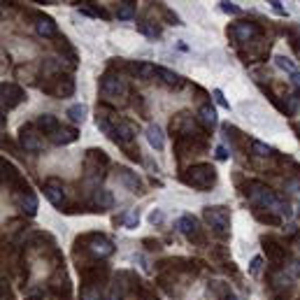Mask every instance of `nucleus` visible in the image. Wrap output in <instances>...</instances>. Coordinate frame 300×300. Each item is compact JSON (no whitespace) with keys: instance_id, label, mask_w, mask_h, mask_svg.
<instances>
[{"instance_id":"nucleus-25","label":"nucleus","mask_w":300,"mask_h":300,"mask_svg":"<svg viewBox=\"0 0 300 300\" xmlns=\"http://www.w3.org/2000/svg\"><path fill=\"white\" fill-rule=\"evenodd\" d=\"M68 116H70L72 124H84V119H86V105H82V102H77V105H70V107H68Z\"/></svg>"},{"instance_id":"nucleus-41","label":"nucleus","mask_w":300,"mask_h":300,"mask_svg":"<svg viewBox=\"0 0 300 300\" xmlns=\"http://www.w3.org/2000/svg\"><path fill=\"white\" fill-rule=\"evenodd\" d=\"M214 100L219 102V107H223V109H230V105H228V100L223 98V91H221V89H214Z\"/></svg>"},{"instance_id":"nucleus-10","label":"nucleus","mask_w":300,"mask_h":300,"mask_svg":"<svg viewBox=\"0 0 300 300\" xmlns=\"http://www.w3.org/2000/svg\"><path fill=\"white\" fill-rule=\"evenodd\" d=\"M42 91H47V93H51V96H56V98H68L75 93V79L58 75V77L54 79V84L42 86Z\"/></svg>"},{"instance_id":"nucleus-46","label":"nucleus","mask_w":300,"mask_h":300,"mask_svg":"<svg viewBox=\"0 0 300 300\" xmlns=\"http://www.w3.org/2000/svg\"><path fill=\"white\" fill-rule=\"evenodd\" d=\"M291 84L300 91V72H293V75H291Z\"/></svg>"},{"instance_id":"nucleus-2","label":"nucleus","mask_w":300,"mask_h":300,"mask_svg":"<svg viewBox=\"0 0 300 300\" xmlns=\"http://www.w3.org/2000/svg\"><path fill=\"white\" fill-rule=\"evenodd\" d=\"M184 184H189L191 189H198V191H207L216 184V170L212 168L210 163H196L184 172Z\"/></svg>"},{"instance_id":"nucleus-40","label":"nucleus","mask_w":300,"mask_h":300,"mask_svg":"<svg viewBox=\"0 0 300 300\" xmlns=\"http://www.w3.org/2000/svg\"><path fill=\"white\" fill-rule=\"evenodd\" d=\"M219 7H221V12H226V14H240V7L235 5V3H219Z\"/></svg>"},{"instance_id":"nucleus-44","label":"nucleus","mask_w":300,"mask_h":300,"mask_svg":"<svg viewBox=\"0 0 300 300\" xmlns=\"http://www.w3.org/2000/svg\"><path fill=\"white\" fill-rule=\"evenodd\" d=\"M270 5H272V10H275L277 14H282V17H286V10L282 7V3H279V0H272Z\"/></svg>"},{"instance_id":"nucleus-11","label":"nucleus","mask_w":300,"mask_h":300,"mask_svg":"<svg viewBox=\"0 0 300 300\" xmlns=\"http://www.w3.org/2000/svg\"><path fill=\"white\" fill-rule=\"evenodd\" d=\"M112 140H114L116 144H121V147H128V144L135 140V128H133L131 121H126V119L114 121V138Z\"/></svg>"},{"instance_id":"nucleus-22","label":"nucleus","mask_w":300,"mask_h":300,"mask_svg":"<svg viewBox=\"0 0 300 300\" xmlns=\"http://www.w3.org/2000/svg\"><path fill=\"white\" fill-rule=\"evenodd\" d=\"M156 77H161L163 84H168V86H179L182 84V77L177 75V72L168 70V68H163V66H156Z\"/></svg>"},{"instance_id":"nucleus-18","label":"nucleus","mask_w":300,"mask_h":300,"mask_svg":"<svg viewBox=\"0 0 300 300\" xmlns=\"http://www.w3.org/2000/svg\"><path fill=\"white\" fill-rule=\"evenodd\" d=\"M77 138H79V135H77V128H72V126H61L58 131H56L49 140H51L54 144H72Z\"/></svg>"},{"instance_id":"nucleus-19","label":"nucleus","mask_w":300,"mask_h":300,"mask_svg":"<svg viewBox=\"0 0 300 300\" xmlns=\"http://www.w3.org/2000/svg\"><path fill=\"white\" fill-rule=\"evenodd\" d=\"M93 205H96L98 210H112V207H114V196H112V191H107V189H96V191H93Z\"/></svg>"},{"instance_id":"nucleus-20","label":"nucleus","mask_w":300,"mask_h":300,"mask_svg":"<svg viewBox=\"0 0 300 300\" xmlns=\"http://www.w3.org/2000/svg\"><path fill=\"white\" fill-rule=\"evenodd\" d=\"M119 177H121V182H124V184H126L133 193H142V182H140L138 172H133V170H128V168H121Z\"/></svg>"},{"instance_id":"nucleus-12","label":"nucleus","mask_w":300,"mask_h":300,"mask_svg":"<svg viewBox=\"0 0 300 300\" xmlns=\"http://www.w3.org/2000/svg\"><path fill=\"white\" fill-rule=\"evenodd\" d=\"M42 191H44V198L51 205H56V207H63V205H66V189H63V184H61L58 179H49Z\"/></svg>"},{"instance_id":"nucleus-42","label":"nucleus","mask_w":300,"mask_h":300,"mask_svg":"<svg viewBox=\"0 0 300 300\" xmlns=\"http://www.w3.org/2000/svg\"><path fill=\"white\" fill-rule=\"evenodd\" d=\"M261 265H263V258H261V256H254L252 263H249V272H252V275H258V272H261Z\"/></svg>"},{"instance_id":"nucleus-4","label":"nucleus","mask_w":300,"mask_h":300,"mask_svg":"<svg viewBox=\"0 0 300 300\" xmlns=\"http://www.w3.org/2000/svg\"><path fill=\"white\" fill-rule=\"evenodd\" d=\"M228 35L233 37L235 42L249 44V42H256L261 37V28H258V24H252V21H237L235 26L228 28Z\"/></svg>"},{"instance_id":"nucleus-8","label":"nucleus","mask_w":300,"mask_h":300,"mask_svg":"<svg viewBox=\"0 0 300 300\" xmlns=\"http://www.w3.org/2000/svg\"><path fill=\"white\" fill-rule=\"evenodd\" d=\"M19 142L24 147V151H30V154H37L42 151V140H40V133L33 126H24L19 131Z\"/></svg>"},{"instance_id":"nucleus-26","label":"nucleus","mask_w":300,"mask_h":300,"mask_svg":"<svg viewBox=\"0 0 300 300\" xmlns=\"http://www.w3.org/2000/svg\"><path fill=\"white\" fill-rule=\"evenodd\" d=\"M138 30H140V33H144L147 37H158V35H161V26H156L154 21H149V19L138 21Z\"/></svg>"},{"instance_id":"nucleus-30","label":"nucleus","mask_w":300,"mask_h":300,"mask_svg":"<svg viewBox=\"0 0 300 300\" xmlns=\"http://www.w3.org/2000/svg\"><path fill=\"white\" fill-rule=\"evenodd\" d=\"M135 17V3H121L116 7V19L119 21H128V19Z\"/></svg>"},{"instance_id":"nucleus-31","label":"nucleus","mask_w":300,"mask_h":300,"mask_svg":"<svg viewBox=\"0 0 300 300\" xmlns=\"http://www.w3.org/2000/svg\"><path fill=\"white\" fill-rule=\"evenodd\" d=\"M210 293L214 295L216 300H221L223 295L230 293V286L228 284H223V282H210Z\"/></svg>"},{"instance_id":"nucleus-6","label":"nucleus","mask_w":300,"mask_h":300,"mask_svg":"<svg viewBox=\"0 0 300 300\" xmlns=\"http://www.w3.org/2000/svg\"><path fill=\"white\" fill-rule=\"evenodd\" d=\"M177 230L184 235L186 240L198 242V245H205V237H203V233H200V228H198L196 216H191V214L179 216V219H177Z\"/></svg>"},{"instance_id":"nucleus-1","label":"nucleus","mask_w":300,"mask_h":300,"mask_svg":"<svg viewBox=\"0 0 300 300\" xmlns=\"http://www.w3.org/2000/svg\"><path fill=\"white\" fill-rule=\"evenodd\" d=\"M245 196L249 200H252V205H256L258 210H265V212H272V214L277 216H288L291 214V210H288V205L284 198H279L275 191H272L270 186H265L263 182H247L245 186Z\"/></svg>"},{"instance_id":"nucleus-33","label":"nucleus","mask_w":300,"mask_h":300,"mask_svg":"<svg viewBox=\"0 0 300 300\" xmlns=\"http://www.w3.org/2000/svg\"><path fill=\"white\" fill-rule=\"evenodd\" d=\"M275 66L279 68V70L288 72V75H293V72H298V70H295V63H293L291 58H286V56H275Z\"/></svg>"},{"instance_id":"nucleus-48","label":"nucleus","mask_w":300,"mask_h":300,"mask_svg":"<svg viewBox=\"0 0 300 300\" xmlns=\"http://www.w3.org/2000/svg\"><path fill=\"white\" fill-rule=\"evenodd\" d=\"M26 300H42V298H37V295H28Z\"/></svg>"},{"instance_id":"nucleus-43","label":"nucleus","mask_w":300,"mask_h":300,"mask_svg":"<svg viewBox=\"0 0 300 300\" xmlns=\"http://www.w3.org/2000/svg\"><path fill=\"white\" fill-rule=\"evenodd\" d=\"M214 156H216V161H226V158H228V151H226V147H223V144H219V147H216Z\"/></svg>"},{"instance_id":"nucleus-27","label":"nucleus","mask_w":300,"mask_h":300,"mask_svg":"<svg viewBox=\"0 0 300 300\" xmlns=\"http://www.w3.org/2000/svg\"><path fill=\"white\" fill-rule=\"evenodd\" d=\"M286 102H284V112L286 114H295L300 109V91H293V93H286Z\"/></svg>"},{"instance_id":"nucleus-13","label":"nucleus","mask_w":300,"mask_h":300,"mask_svg":"<svg viewBox=\"0 0 300 300\" xmlns=\"http://www.w3.org/2000/svg\"><path fill=\"white\" fill-rule=\"evenodd\" d=\"M17 207L21 212H24V214H28V216H35L37 214V196L33 191H21L17 196Z\"/></svg>"},{"instance_id":"nucleus-36","label":"nucleus","mask_w":300,"mask_h":300,"mask_svg":"<svg viewBox=\"0 0 300 300\" xmlns=\"http://www.w3.org/2000/svg\"><path fill=\"white\" fill-rule=\"evenodd\" d=\"M286 270V275L291 277V279H298L300 277V258H293V261H288V265L284 268Z\"/></svg>"},{"instance_id":"nucleus-5","label":"nucleus","mask_w":300,"mask_h":300,"mask_svg":"<svg viewBox=\"0 0 300 300\" xmlns=\"http://www.w3.org/2000/svg\"><path fill=\"white\" fill-rule=\"evenodd\" d=\"M100 91L107 98H121L126 93V79L119 72H105L100 79Z\"/></svg>"},{"instance_id":"nucleus-28","label":"nucleus","mask_w":300,"mask_h":300,"mask_svg":"<svg viewBox=\"0 0 300 300\" xmlns=\"http://www.w3.org/2000/svg\"><path fill=\"white\" fill-rule=\"evenodd\" d=\"M61 70H63V58H58V56H49V58H44V63H42L44 75H54V72H61Z\"/></svg>"},{"instance_id":"nucleus-17","label":"nucleus","mask_w":300,"mask_h":300,"mask_svg":"<svg viewBox=\"0 0 300 300\" xmlns=\"http://www.w3.org/2000/svg\"><path fill=\"white\" fill-rule=\"evenodd\" d=\"M147 142L151 144V149H156V151H161L165 147V135H163V128L158 124L147 126Z\"/></svg>"},{"instance_id":"nucleus-7","label":"nucleus","mask_w":300,"mask_h":300,"mask_svg":"<svg viewBox=\"0 0 300 300\" xmlns=\"http://www.w3.org/2000/svg\"><path fill=\"white\" fill-rule=\"evenodd\" d=\"M89 254H93L96 258H107L114 254V245L112 240H107L105 235H89V245H86Z\"/></svg>"},{"instance_id":"nucleus-37","label":"nucleus","mask_w":300,"mask_h":300,"mask_svg":"<svg viewBox=\"0 0 300 300\" xmlns=\"http://www.w3.org/2000/svg\"><path fill=\"white\" fill-rule=\"evenodd\" d=\"M138 223H140V212L138 210H133L131 214H128V219H126V228H138Z\"/></svg>"},{"instance_id":"nucleus-32","label":"nucleus","mask_w":300,"mask_h":300,"mask_svg":"<svg viewBox=\"0 0 300 300\" xmlns=\"http://www.w3.org/2000/svg\"><path fill=\"white\" fill-rule=\"evenodd\" d=\"M254 214H256V219H258V221H263V223H272V226H279V223H282V216L272 214V212L256 210V212H254Z\"/></svg>"},{"instance_id":"nucleus-16","label":"nucleus","mask_w":300,"mask_h":300,"mask_svg":"<svg viewBox=\"0 0 300 300\" xmlns=\"http://www.w3.org/2000/svg\"><path fill=\"white\" fill-rule=\"evenodd\" d=\"M128 70H131L133 77L142 79V82H149V79L156 75V66H151V63H142V61H140V63H131Z\"/></svg>"},{"instance_id":"nucleus-39","label":"nucleus","mask_w":300,"mask_h":300,"mask_svg":"<svg viewBox=\"0 0 300 300\" xmlns=\"http://www.w3.org/2000/svg\"><path fill=\"white\" fill-rule=\"evenodd\" d=\"M163 17H165V21H168V24H172V26H179L182 24L179 17H177L172 10H168V7H163Z\"/></svg>"},{"instance_id":"nucleus-9","label":"nucleus","mask_w":300,"mask_h":300,"mask_svg":"<svg viewBox=\"0 0 300 300\" xmlns=\"http://www.w3.org/2000/svg\"><path fill=\"white\" fill-rule=\"evenodd\" d=\"M0 93H3V109H14L17 105H21L26 100L24 89L17 84H3Z\"/></svg>"},{"instance_id":"nucleus-3","label":"nucleus","mask_w":300,"mask_h":300,"mask_svg":"<svg viewBox=\"0 0 300 300\" xmlns=\"http://www.w3.org/2000/svg\"><path fill=\"white\" fill-rule=\"evenodd\" d=\"M203 219L205 223L214 230L219 237H226L230 228V212L221 205H214V207H205L203 210Z\"/></svg>"},{"instance_id":"nucleus-29","label":"nucleus","mask_w":300,"mask_h":300,"mask_svg":"<svg viewBox=\"0 0 300 300\" xmlns=\"http://www.w3.org/2000/svg\"><path fill=\"white\" fill-rule=\"evenodd\" d=\"M270 284H272V288H286L291 284V277L286 275V270H277L270 275Z\"/></svg>"},{"instance_id":"nucleus-24","label":"nucleus","mask_w":300,"mask_h":300,"mask_svg":"<svg viewBox=\"0 0 300 300\" xmlns=\"http://www.w3.org/2000/svg\"><path fill=\"white\" fill-rule=\"evenodd\" d=\"M96 128L100 133H105L107 138H114V124L109 121L107 114H102V112H98V116H96Z\"/></svg>"},{"instance_id":"nucleus-15","label":"nucleus","mask_w":300,"mask_h":300,"mask_svg":"<svg viewBox=\"0 0 300 300\" xmlns=\"http://www.w3.org/2000/svg\"><path fill=\"white\" fill-rule=\"evenodd\" d=\"M35 126H37V131L40 133H44V135L51 138V135L61 128V124H58V119H56L54 114H40L37 116V121H35Z\"/></svg>"},{"instance_id":"nucleus-38","label":"nucleus","mask_w":300,"mask_h":300,"mask_svg":"<svg viewBox=\"0 0 300 300\" xmlns=\"http://www.w3.org/2000/svg\"><path fill=\"white\" fill-rule=\"evenodd\" d=\"M121 298H124V295H121V286H116L114 284V286H109V291L105 293V298L102 300H121Z\"/></svg>"},{"instance_id":"nucleus-35","label":"nucleus","mask_w":300,"mask_h":300,"mask_svg":"<svg viewBox=\"0 0 300 300\" xmlns=\"http://www.w3.org/2000/svg\"><path fill=\"white\" fill-rule=\"evenodd\" d=\"M82 300H100V288L93 282H89L84 288H82Z\"/></svg>"},{"instance_id":"nucleus-14","label":"nucleus","mask_w":300,"mask_h":300,"mask_svg":"<svg viewBox=\"0 0 300 300\" xmlns=\"http://www.w3.org/2000/svg\"><path fill=\"white\" fill-rule=\"evenodd\" d=\"M35 30H37V35H42V37L58 35V26H56V21L51 17H47V14H40V17L35 19Z\"/></svg>"},{"instance_id":"nucleus-21","label":"nucleus","mask_w":300,"mask_h":300,"mask_svg":"<svg viewBox=\"0 0 300 300\" xmlns=\"http://www.w3.org/2000/svg\"><path fill=\"white\" fill-rule=\"evenodd\" d=\"M198 124L203 128H207V131H212V128L216 126V112L212 105H203V107L198 109Z\"/></svg>"},{"instance_id":"nucleus-34","label":"nucleus","mask_w":300,"mask_h":300,"mask_svg":"<svg viewBox=\"0 0 300 300\" xmlns=\"http://www.w3.org/2000/svg\"><path fill=\"white\" fill-rule=\"evenodd\" d=\"M252 154L258 158H265V156H270V147L265 142H261V140H252Z\"/></svg>"},{"instance_id":"nucleus-45","label":"nucleus","mask_w":300,"mask_h":300,"mask_svg":"<svg viewBox=\"0 0 300 300\" xmlns=\"http://www.w3.org/2000/svg\"><path fill=\"white\" fill-rule=\"evenodd\" d=\"M149 221L154 223V226H156V223H161V221H163V212H151V214H149Z\"/></svg>"},{"instance_id":"nucleus-47","label":"nucleus","mask_w":300,"mask_h":300,"mask_svg":"<svg viewBox=\"0 0 300 300\" xmlns=\"http://www.w3.org/2000/svg\"><path fill=\"white\" fill-rule=\"evenodd\" d=\"M221 300H237V298H235V295L233 293H228V295H223V298Z\"/></svg>"},{"instance_id":"nucleus-23","label":"nucleus","mask_w":300,"mask_h":300,"mask_svg":"<svg viewBox=\"0 0 300 300\" xmlns=\"http://www.w3.org/2000/svg\"><path fill=\"white\" fill-rule=\"evenodd\" d=\"M265 252H268L270 261H275V263H284V258H286V249L279 247L277 242H265Z\"/></svg>"}]
</instances>
